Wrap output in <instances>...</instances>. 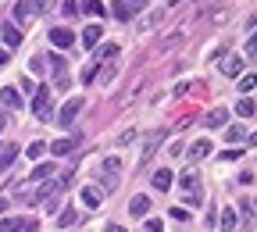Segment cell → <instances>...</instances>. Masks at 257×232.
<instances>
[{"instance_id": "cell-1", "label": "cell", "mask_w": 257, "mask_h": 232, "mask_svg": "<svg viewBox=\"0 0 257 232\" xmlns=\"http://www.w3.org/2000/svg\"><path fill=\"white\" fill-rule=\"evenodd\" d=\"M179 189H182V200H186V207H200L204 204V189H200V175L197 172H182V179H179Z\"/></svg>"}, {"instance_id": "cell-2", "label": "cell", "mask_w": 257, "mask_h": 232, "mask_svg": "<svg viewBox=\"0 0 257 232\" xmlns=\"http://www.w3.org/2000/svg\"><path fill=\"white\" fill-rule=\"evenodd\" d=\"M32 114L40 122H50L54 118V104H50V86H40L36 89V100H32Z\"/></svg>"}, {"instance_id": "cell-3", "label": "cell", "mask_w": 257, "mask_h": 232, "mask_svg": "<svg viewBox=\"0 0 257 232\" xmlns=\"http://www.w3.org/2000/svg\"><path fill=\"white\" fill-rule=\"evenodd\" d=\"M82 107H86V100H82V96H72V100L57 111V125H61V129H68V125L79 118V111H82Z\"/></svg>"}, {"instance_id": "cell-4", "label": "cell", "mask_w": 257, "mask_h": 232, "mask_svg": "<svg viewBox=\"0 0 257 232\" xmlns=\"http://www.w3.org/2000/svg\"><path fill=\"white\" fill-rule=\"evenodd\" d=\"M79 147H82V136H79V132H72V136L50 143V154H54V157H68V154H75Z\"/></svg>"}, {"instance_id": "cell-5", "label": "cell", "mask_w": 257, "mask_h": 232, "mask_svg": "<svg viewBox=\"0 0 257 232\" xmlns=\"http://www.w3.org/2000/svg\"><path fill=\"white\" fill-rule=\"evenodd\" d=\"M165 136H168L165 129H157V132H150V136H147V143H143V154H140V168H147V164H150L154 150H157L161 143H165Z\"/></svg>"}, {"instance_id": "cell-6", "label": "cell", "mask_w": 257, "mask_h": 232, "mask_svg": "<svg viewBox=\"0 0 257 232\" xmlns=\"http://www.w3.org/2000/svg\"><path fill=\"white\" fill-rule=\"evenodd\" d=\"M40 225L32 218H4L0 221V232H36Z\"/></svg>"}, {"instance_id": "cell-7", "label": "cell", "mask_w": 257, "mask_h": 232, "mask_svg": "<svg viewBox=\"0 0 257 232\" xmlns=\"http://www.w3.org/2000/svg\"><path fill=\"white\" fill-rule=\"evenodd\" d=\"M118 172H121V161L118 157H104V189H114L118 186Z\"/></svg>"}, {"instance_id": "cell-8", "label": "cell", "mask_w": 257, "mask_h": 232, "mask_svg": "<svg viewBox=\"0 0 257 232\" xmlns=\"http://www.w3.org/2000/svg\"><path fill=\"white\" fill-rule=\"evenodd\" d=\"M11 15H15V22H18V25H29L32 18H36V0H18Z\"/></svg>"}, {"instance_id": "cell-9", "label": "cell", "mask_w": 257, "mask_h": 232, "mask_svg": "<svg viewBox=\"0 0 257 232\" xmlns=\"http://www.w3.org/2000/svg\"><path fill=\"white\" fill-rule=\"evenodd\" d=\"M50 57V68H54V86H68V68H64V57L61 54H47Z\"/></svg>"}, {"instance_id": "cell-10", "label": "cell", "mask_w": 257, "mask_h": 232, "mask_svg": "<svg viewBox=\"0 0 257 232\" xmlns=\"http://www.w3.org/2000/svg\"><path fill=\"white\" fill-rule=\"evenodd\" d=\"M50 43H54L57 50H72L75 36H72V29H50Z\"/></svg>"}, {"instance_id": "cell-11", "label": "cell", "mask_w": 257, "mask_h": 232, "mask_svg": "<svg viewBox=\"0 0 257 232\" xmlns=\"http://www.w3.org/2000/svg\"><path fill=\"white\" fill-rule=\"evenodd\" d=\"M243 57H246V54H229V57L221 61V72L229 75V79H239V72H243Z\"/></svg>"}, {"instance_id": "cell-12", "label": "cell", "mask_w": 257, "mask_h": 232, "mask_svg": "<svg viewBox=\"0 0 257 232\" xmlns=\"http://www.w3.org/2000/svg\"><path fill=\"white\" fill-rule=\"evenodd\" d=\"M150 182H154V189H157V193H168V189H172V182H175V179H172V168H157V172L150 175Z\"/></svg>"}, {"instance_id": "cell-13", "label": "cell", "mask_w": 257, "mask_h": 232, "mask_svg": "<svg viewBox=\"0 0 257 232\" xmlns=\"http://www.w3.org/2000/svg\"><path fill=\"white\" fill-rule=\"evenodd\" d=\"M104 193H107L104 186H82V200H86L89 207H100V204H104Z\"/></svg>"}, {"instance_id": "cell-14", "label": "cell", "mask_w": 257, "mask_h": 232, "mask_svg": "<svg viewBox=\"0 0 257 232\" xmlns=\"http://www.w3.org/2000/svg\"><path fill=\"white\" fill-rule=\"evenodd\" d=\"M207 154H211V140H197V143L186 147V157H189V161H204Z\"/></svg>"}, {"instance_id": "cell-15", "label": "cell", "mask_w": 257, "mask_h": 232, "mask_svg": "<svg viewBox=\"0 0 257 232\" xmlns=\"http://www.w3.org/2000/svg\"><path fill=\"white\" fill-rule=\"evenodd\" d=\"M54 172H57L54 164H36V168H32V175H29V186H40V182H47Z\"/></svg>"}, {"instance_id": "cell-16", "label": "cell", "mask_w": 257, "mask_h": 232, "mask_svg": "<svg viewBox=\"0 0 257 232\" xmlns=\"http://www.w3.org/2000/svg\"><path fill=\"white\" fill-rule=\"evenodd\" d=\"M225 122H229V111H225V107H214V111L204 118V125H207V129H221Z\"/></svg>"}, {"instance_id": "cell-17", "label": "cell", "mask_w": 257, "mask_h": 232, "mask_svg": "<svg viewBox=\"0 0 257 232\" xmlns=\"http://www.w3.org/2000/svg\"><path fill=\"white\" fill-rule=\"evenodd\" d=\"M0 100H4V104H8L11 111H18V107H22V93H18L15 86H4V93H0Z\"/></svg>"}, {"instance_id": "cell-18", "label": "cell", "mask_w": 257, "mask_h": 232, "mask_svg": "<svg viewBox=\"0 0 257 232\" xmlns=\"http://www.w3.org/2000/svg\"><path fill=\"white\" fill-rule=\"evenodd\" d=\"M128 211H133L136 218H147V211H150V196H133V204H128Z\"/></svg>"}, {"instance_id": "cell-19", "label": "cell", "mask_w": 257, "mask_h": 232, "mask_svg": "<svg viewBox=\"0 0 257 232\" xmlns=\"http://www.w3.org/2000/svg\"><path fill=\"white\" fill-rule=\"evenodd\" d=\"M4 43H8V47H18V43H22V29H18V22H8V25H4Z\"/></svg>"}, {"instance_id": "cell-20", "label": "cell", "mask_w": 257, "mask_h": 232, "mask_svg": "<svg viewBox=\"0 0 257 232\" xmlns=\"http://www.w3.org/2000/svg\"><path fill=\"white\" fill-rule=\"evenodd\" d=\"M100 36H104V29H100V25H89V29L82 32V43H86V47L93 50L96 43H100Z\"/></svg>"}, {"instance_id": "cell-21", "label": "cell", "mask_w": 257, "mask_h": 232, "mask_svg": "<svg viewBox=\"0 0 257 232\" xmlns=\"http://www.w3.org/2000/svg\"><path fill=\"white\" fill-rule=\"evenodd\" d=\"M15 157H18V147H15V143L0 150V172H4V168H11V164H15Z\"/></svg>"}, {"instance_id": "cell-22", "label": "cell", "mask_w": 257, "mask_h": 232, "mask_svg": "<svg viewBox=\"0 0 257 232\" xmlns=\"http://www.w3.org/2000/svg\"><path fill=\"white\" fill-rule=\"evenodd\" d=\"M218 221H221V228H229V232H232V228H236V221H239V214H236L232 207H225V211L218 214Z\"/></svg>"}, {"instance_id": "cell-23", "label": "cell", "mask_w": 257, "mask_h": 232, "mask_svg": "<svg viewBox=\"0 0 257 232\" xmlns=\"http://www.w3.org/2000/svg\"><path fill=\"white\" fill-rule=\"evenodd\" d=\"M47 61H50L47 54H36V57L29 61V72H32V75H43V72H47Z\"/></svg>"}, {"instance_id": "cell-24", "label": "cell", "mask_w": 257, "mask_h": 232, "mask_svg": "<svg viewBox=\"0 0 257 232\" xmlns=\"http://www.w3.org/2000/svg\"><path fill=\"white\" fill-rule=\"evenodd\" d=\"M225 140H229V143H246V129H243V125H229Z\"/></svg>"}, {"instance_id": "cell-25", "label": "cell", "mask_w": 257, "mask_h": 232, "mask_svg": "<svg viewBox=\"0 0 257 232\" xmlns=\"http://www.w3.org/2000/svg\"><path fill=\"white\" fill-rule=\"evenodd\" d=\"M114 18H121V22H128V18H133V8H128V0H114Z\"/></svg>"}, {"instance_id": "cell-26", "label": "cell", "mask_w": 257, "mask_h": 232, "mask_svg": "<svg viewBox=\"0 0 257 232\" xmlns=\"http://www.w3.org/2000/svg\"><path fill=\"white\" fill-rule=\"evenodd\" d=\"M57 221H61V228H68V225H79V211H75V207L61 211V218H57Z\"/></svg>"}, {"instance_id": "cell-27", "label": "cell", "mask_w": 257, "mask_h": 232, "mask_svg": "<svg viewBox=\"0 0 257 232\" xmlns=\"http://www.w3.org/2000/svg\"><path fill=\"white\" fill-rule=\"evenodd\" d=\"M43 150H50V143H43V140H40V143H32V147H29L25 154H29L32 161H40V157H43Z\"/></svg>"}, {"instance_id": "cell-28", "label": "cell", "mask_w": 257, "mask_h": 232, "mask_svg": "<svg viewBox=\"0 0 257 232\" xmlns=\"http://www.w3.org/2000/svg\"><path fill=\"white\" fill-rule=\"evenodd\" d=\"M111 57H118V47H114V43H107V47L96 50V61H111Z\"/></svg>"}, {"instance_id": "cell-29", "label": "cell", "mask_w": 257, "mask_h": 232, "mask_svg": "<svg viewBox=\"0 0 257 232\" xmlns=\"http://www.w3.org/2000/svg\"><path fill=\"white\" fill-rule=\"evenodd\" d=\"M93 79H96V57H93V61H89V64H86V68H82V82H86V86H89V82H93Z\"/></svg>"}, {"instance_id": "cell-30", "label": "cell", "mask_w": 257, "mask_h": 232, "mask_svg": "<svg viewBox=\"0 0 257 232\" xmlns=\"http://www.w3.org/2000/svg\"><path fill=\"white\" fill-rule=\"evenodd\" d=\"M236 114H239V118H250V114H253V104L246 100V96H243V100L236 104Z\"/></svg>"}, {"instance_id": "cell-31", "label": "cell", "mask_w": 257, "mask_h": 232, "mask_svg": "<svg viewBox=\"0 0 257 232\" xmlns=\"http://www.w3.org/2000/svg\"><path fill=\"white\" fill-rule=\"evenodd\" d=\"M75 172H79L75 164H68V168L61 172V186H72V182H75Z\"/></svg>"}, {"instance_id": "cell-32", "label": "cell", "mask_w": 257, "mask_h": 232, "mask_svg": "<svg viewBox=\"0 0 257 232\" xmlns=\"http://www.w3.org/2000/svg\"><path fill=\"white\" fill-rule=\"evenodd\" d=\"M250 89H257V75H243L239 79V93H250Z\"/></svg>"}, {"instance_id": "cell-33", "label": "cell", "mask_w": 257, "mask_h": 232, "mask_svg": "<svg viewBox=\"0 0 257 232\" xmlns=\"http://www.w3.org/2000/svg\"><path fill=\"white\" fill-rule=\"evenodd\" d=\"M86 11L100 18V15H104V4H100V0H86Z\"/></svg>"}, {"instance_id": "cell-34", "label": "cell", "mask_w": 257, "mask_h": 232, "mask_svg": "<svg viewBox=\"0 0 257 232\" xmlns=\"http://www.w3.org/2000/svg\"><path fill=\"white\" fill-rule=\"evenodd\" d=\"M243 54H246V57H257V32H253V36L246 40V47H243Z\"/></svg>"}, {"instance_id": "cell-35", "label": "cell", "mask_w": 257, "mask_h": 232, "mask_svg": "<svg viewBox=\"0 0 257 232\" xmlns=\"http://www.w3.org/2000/svg\"><path fill=\"white\" fill-rule=\"evenodd\" d=\"M157 22H161V15H157V11H154V15H147V18H143V22H140V25H143V29H154V25H157Z\"/></svg>"}, {"instance_id": "cell-36", "label": "cell", "mask_w": 257, "mask_h": 232, "mask_svg": "<svg viewBox=\"0 0 257 232\" xmlns=\"http://www.w3.org/2000/svg\"><path fill=\"white\" fill-rule=\"evenodd\" d=\"M172 218H175V221H189V211H186V207H172Z\"/></svg>"}, {"instance_id": "cell-37", "label": "cell", "mask_w": 257, "mask_h": 232, "mask_svg": "<svg viewBox=\"0 0 257 232\" xmlns=\"http://www.w3.org/2000/svg\"><path fill=\"white\" fill-rule=\"evenodd\" d=\"M143 228H147V232H161V218H147Z\"/></svg>"}, {"instance_id": "cell-38", "label": "cell", "mask_w": 257, "mask_h": 232, "mask_svg": "<svg viewBox=\"0 0 257 232\" xmlns=\"http://www.w3.org/2000/svg\"><path fill=\"white\" fill-rule=\"evenodd\" d=\"M114 79V64H107V68H104V75H100V82H111Z\"/></svg>"}, {"instance_id": "cell-39", "label": "cell", "mask_w": 257, "mask_h": 232, "mask_svg": "<svg viewBox=\"0 0 257 232\" xmlns=\"http://www.w3.org/2000/svg\"><path fill=\"white\" fill-rule=\"evenodd\" d=\"M225 15H229V11H225V8H221V11H214V15H211V25H218V22H225Z\"/></svg>"}, {"instance_id": "cell-40", "label": "cell", "mask_w": 257, "mask_h": 232, "mask_svg": "<svg viewBox=\"0 0 257 232\" xmlns=\"http://www.w3.org/2000/svg\"><path fill=\"white\" fill-rule=\"evenodd\" d=\"M128 8H133V11H143V8H147V0H128Z\"/></svg>"}, {"instance_id": "cell-41", "label": "cell", "mask_w": 257, "mask_h": 232, "mask_svg": "<svg viewBox=\"0 0 257 232\" xmlns=\"http://www.w3.org/2000/svg\"><path fill=\"white\" fill-rule=\"evenodd\" d=\"M36 11L43 15V11H50V0H36Z\"/></svg>"}, {"instance_id": "cell-42", "label": "cell", "mask_w": 257, "mask_h": 232, "mask_svg": "<svg viewBox=\"0 0 257 232\" xmlns=\"http://www.w3.org/2000/svg\"><path fill=\"white\" fill-rule=\"evenodd\" d=\"M8 200H11V193H8V196H0V211H8Z\"/></svg>"}, {"instance_id": "cell-43", "label": "cell", "mask_w": 257, "mask_h": 232, "mask_svg": "<svg viewBox=\"0 0 257 232\" xmlns=\"http://www.w3.org/2000/svg\"><path fill=\"white\" fill-rule=\"evenodd\" d=\"M104 232H125V228H121V225H107Z\"/></svg>"}, {"instance_id": "cell-44", "label": "cell", "mask_w": 257, "mask_h": 232, "mask_svg": "<svg viewBox=\"0 0 257 232\" xmlns=\"http://www.w3.org/2000/svg\"><path fill=\"white\" fill-rule=\"evenodd\" d=\"M11 57H8V50H0V64H8Z\"/></svg>"}, {"instance_id": "cell-45", "label": "cell", "mask_w": 257, "mask_h": 232, "mask_svg": "<svg viewBox=\"0 0 257 232\" xmlns=\"http://www.w3.org/2000/svg\"><path fill=\"white\" fill-rule=\"evenodd\" d=\"M4 125H8V114H4V111H0V129H4Z\"/></svg>"}, {"instance_id": "cell-46", "label": "cell", "mask_w": 257, "mask_h": 232, "mask_svg": "<svg viewBox=\"0 0 257 232\" xmlns=\"http://www.w3.org/2000/svg\"><path fill=\"white\" fill-rule=\"evenodd\" d=\"M172 4H175V8H179V4H182V0H172Z\"/></svg>"}, {"instance_id": "cell-47", "label": "cell", "mask_w": 257, "mask_h": 232, "mask_svg": "<svg viewBox=\"0 0 257 232\" xmlns=\"http://www.w3.org/2000/svg\"><path fill=\"white\" fill-rule=\"evenodd\" d=\"M253 204H257V196H253Z\"/></svg>"}]
</instances>
